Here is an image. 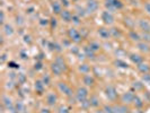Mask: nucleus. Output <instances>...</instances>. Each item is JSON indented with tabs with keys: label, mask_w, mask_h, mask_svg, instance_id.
Wrapping results in <instances>:
<instances>
[{
	"label": "nucleus",
	"mask_w": 150,
	"mask_h": 113,
	"mask_svg": "<svg viewBox=\"0 0 150 113\" xmlns=\"http://www.w3.org/2000/svg\"><path fill=\"white\" fill-rule=\"evenodd\" d=\"M72 23H75L76 25L80 24V16H78V15H73V17H72Z\"/></svg>",
	"instance_id": "nucleus-37"
},
{
	"label": "nucleus",
	"mask_w": 150,
	"mask_h": 113,
	"mask_svg": "<svg viewBox=\"0 0 150 113\" xmlns=\"http://www.w3.org/2000/svg\"><path fill=\"white\" fill-rule=\"evenodd\" d=\"M44 89H45V85H44V83L42 81H35V90H36V93L39 94V95H42L43 93H44Z\"/></svg>",
	"instance_id": "nucleus-15"
},
{
	"label": "nucleus",
	"mask_w": 150,
	"mask_h": 113,
	"mask_svg": "<svg viewBox=\"0 0 150 113\" xmlns=\"http://www.w3.org/2000/svg\"><path fill=\"white\" fill-rule=\"evenodd\" d=\"M52 10L54 14H61L62 13V5L59 1H53L52 2Z\"/></svg>",
	"instance_id": "nucleus-17"
},
{
	"label": "nucleus",
	"mask_w": 150,
	"mask_h": 113,
	"mask_svg": "<svg viewBox=\"0 0 150 113\" xmlns=\"http://www.w3.org/2000/svg\"><path fill=\"white\" fill-rule=\"evenodd\" d=\"M105 7H106V10L108 11H114V10L123 8V4L121 2V0H106Z\"/></svg>",
	"instance_id": "nucleus-1"
},
{
	"label": "nucleus",
	"mask_w": 150,
	"mask_h": 113,
	"mask_svg": "<svg viewBox=\"0 0 150 113\" xmlns=\"http://www.w3.org/2000/svg\"><path fill=\"white\" fill-rule=\"evenodd\" d=\"M137 67H138V70H139L142 75H143V73H150V66L147 65V64H144V62H142V64H140V65H138Z\"/></svg>",
	"instance_id": "nucleus-18"
},
{
	"label": "nucleus",
	"mask_w": 150,
	"mask_h": 113,
	"mask_svg": "<svg viewBox=\"0 0 150 113\" xmlns=\"http://www.w3.org/2000/svg\"><path fill=\"white\" fill-rule=\"evenodd\" d=\"M8 67H9V68H19V66L17 65L16 62H14V61L8 62Z\"/></svg>",
	"instance_id": "nucleus-39"
},
{
	"label": "nucleus",
	"mask_w": 150,
	"mask_h": 113,
	"mask_svg": "<svg viewBox=\"0 0 150 113\" xmlns=\"http://www.w3.org/2000/svg\"><path fill=\"white\" fill-rule=\"evenodd\" d=\"M129 37L132 41H134V42H139V41L141 40V36L138 33H135V31H133V30H131L129 32Z\"/></svg>",
	"instance_id": "nucleus-23"
},
{
	"label": "nucleus",
	"mask_w": 150,
	"mask_h": 113,
	"mask_svg": "<svg viewBox=\"0 0 150 113\" xmlns=\"http://www.w3.org/2000/svg\"><path fill=\"white\" fill-rule=\"evenodd\" d=\"M95 113H105V111L104 110H98V111H96Z\"/></svg>",
	"instance_id": "nucleus-47"
},
{
	"label": "nucleus",
	"mask_w": 150,
	"mask_h": 113,
	"mask_svg": "<svg viewBox=\"0 0 150 113\" xmlns=\"http://www.w3.org/2000/svg\"><path fill=\"white\" fill-rule=\"evenodd\" d=\"M104 111H105V113H114L113 106H111V105H105L104 106Z\"/></svg>",
	"instance_id": "nucleus-36"
},
{
	"label": "nucleus",
	"mask_w": 150,
	"mask_h": 113,
	"mask_svg": "<svg viewBox=\"0 0 150 113\" xmlns=\"http://www.w3.org/2000/svg\"><path fill=\"white\" fill-rule=\"evenodd\" d=\"M111 31V35H113V36H121V31L118 30V28H116V27H113L112 30H110Z\"/></svg>",
	"instance_id": "nucleus-31"
},
{
	"label": "nucleus",
	"mask_w": 150,
	"mask_h": 113,
	"mask_svg": "<svg viewBox=\"0 0 150 113\" xmlns=\"http://www.w3.org/2000/svg\"><path fill=\"white\" fill-rule=\"evenodd\" d=\"M135 96H137V95H135L134 93H132V92H126V93H124V94L122 95V102H123V103H126V104L133 103Z\"/></svg>",
	"instance_id": "nucleus-8"
},
{
	"label": "nucleus",
	"mask_w": 150,
	"mask_h": 113,
	"mask_svg": "<svg viewBox=\"0 0 150 113\" xmlns=\"http://www.w3.org/2000/svg\"><path fill=\"white\" fill-rule=\"evenodd\" d=\"M42 68H43V65H42V62H41V61H39V62H36V64H35V69H36V70H41Z\"/></svg>",
	"instance_id": "nucleus-40"
},
{
	"label": "nucleus",
	"mask_w": 150,
	"mask_h": 113,
	"mask_svg": "<svg viewBox=\"0 0 150 113\" xmlns=\"http://www.w3.org/2000/svg\"><path fill=\"white\" fill-rule=\"evenodd\" d=\"M39 113H51V112H50V110H49V109H42Z\"/></svg>",
	"instance_id": "nucleus-44"
},
{
	"label": "nucleus",
	"mask_w": 150,
	"mask_h": 113,
	"mask_svg": "<svg viewBox=\"0 0 150 113\" xmlns=\"http://www.w3.org/2000/svg\"><path fill=\"white\" fill-rule=\"evenodd\" d=\"M42 81L44 83V85H45V86L50 85V83H51V78H50V76H49V75H44V76H43V78H42Z\"/></svg>",
	"instance_id": "nucleus-35"
},
{
	"label": "nucleus",
	"mask_w": 150,
	"mask_h": 113,
	"mask_svg": "<svg viewBox=\"0 0 150 113\" xmlns=\"http://www.w3.org/2000/svg\"><path fill=\"white\" fill-rule=\"evenodd\" d=\"M58 113H70V110H69V107H68V106L62 105V106H60V107H59Z\"/></svg>",
	"instance_id": "nucleus-34"
},
{
	"label": "nucleus",
	"mask_w": 150,
	"mask_h": 113,
	"mask_svg": "<svg viewBox=\"0 0 150 113\" xmlns=\"http://www.w3.org/2000/svg\"><path fill=\"white\" fill-rule=\"evenodd\" d=\"M144 10L147 11L148 15H150V1H148V2L144 4Z\"/></svg>",
	"instance_id": "nucleus-38"
},
{
	"label": "nucleus",
	"mask_w": 150,
	"mask_h": 113,
	"mask_svg": "<svg viewBox=\"0 0 150 113\" xmlns=\"http://www.w3.org/2000/svg\"><path fill=\"white\" fill-rule=\"evenodd\" d=\"M142 37H143L144 41H150V34L149 33H144V34L142 35Z\"/></svg>",
	"instance_id": "nucleus-41"
},
{
	"label": "nucleus",
	"mask_w": 150,
	"mask_h": 113,
	"mask_svg": "<svg viewBox=\"0 0 150 113\" xmlns=\"http://www.w3.org/2000/svg\"><path fill=\"white\" fill-rule=\"evenodd\" d=\"M133 103H134V105H135L137 107H142V106H143V102H142V100L138 96V95H137V96H135V98H134Z\"/></svg>",
	"instance_id": "nucleus-30"
},
{
	"label": "nucleus",
	"mask_w": 150,
	"mask_h": 113,
	"mask_svg": "<svg viewBox=\"0 0 150 113\" xmlns=\"http://www.w3.org/2000/svg\"><path fill=\"white\" fill-rule=\"evenodd\" d=\"M89 103H90V106L96 107V106H98V105H99V101H98L97 96H92L90 97V100H89Z\"/></svg>",
	"instance_id": "nucleus-29"
},
{
	"label": "nucleus",
	"mask_w": 150,
	"mask_h": 113,
	"mask_svg": "<svg viewBox=\"0 0 150 113\" xmlns=\"http://www.w3.org/2000/svg\"><path fill=\"white\" fill-rule=\"evenodd\" d=\"M138 49H139L141 52H144V53L150 52L149 44H148V43H146V42H138Z\"/></svg>",
	"instance_id": "nucleus-19"
},
{
	"label": "nucleus",
	"mask_w": 150,
	"mask_h": 113,
	"mask_svg": "<svg viewBox=\"0 0 150 113\" xmlns=\"http://www.w3.org/2000/svg\"><path fill=\"white\" fill-rule=\"evenodd\" d=\"M102 20L105 25H112L114 23V16L112 14V11L105 10L102 13Z\"/></svg>",
	"instance_id": "nucleus-5"
},
{
	"label": "nucleus",
	"mask_w": 150,
	"mask_h": 113,
	"mask_svg": "<svg viewBox=\"0 0 150 113\" xmlns=\"http://www.w3.org/2000/svg\"><path fill=\"white\" fill-rule=\"evenodd\" d=\"M58 87H59V89L62 92L64 95H67L68 97L72 96V89L70 88V86H69L68 84H65V83H63V81H60V83L58 84Z\"/></svg>",
	"instance_id": "nucleus-7"
},
{
	"label": "nucleus",
	"mask_w": 150,
	"mask_h": 113,
	"mask_svg": "<svg viewBox=\"0 0 150 113\" xmlns=\"http://www.w3.org/2000/svg\"><path fill=\"white\" fill-rule=\"evenodd\" d=\"M98 35H99V37L103 39V40H107V39H110V36H111V31L107 30V28L101 27V28L98 30Z\"/></svg>",
	"instance_id": "nucleus-13"
},
{
	"label": "nucleus",
	"mask_w": 150,
	"mask_h": 113,
	"mask_svg": "<svg viewBox=\"0 0 150 113\" xmlns=\"http://www.w3.org/2000/svg\"><path fill=\"white\" fill-rule=\"evenodd\" d=\"M129 58H130V60H131L133 64H135L137 66L143 62V56H141L140 54H138V53H131Z\"/></svg>",
	"instance_id": "nucleus-11"
},
{
	"label": "nucleus",
	"mask_w": 150,
	"mask_h": 113,
	"mask_svg": "<svg viewBox=\"0 0 150 113\" xmlns=\"http://www.w3.org/2000/svg\"><path fill=\"white\" fill-rule=\"evenodd\" d=\"M60 16H61V18H62L65 23H70V22H72V17H73V15L71 14L69 10L65 9V10H62V13L60 14Z\"/></svg>",
	"instance_id": "nucleus-14"
},
{
	"label": "nucleus",
	"mask_w": 150,
	"mask_h": 113,
	"mask_svg": "<svg viewBox=\"0 0 150 113\" xmlns=\"http://www.w3.org/2000/svg\"><path fill=\"white\" fill-rule=\"evenodd\" d=\"M39 24H41V25H47V24H49V20H46V19H41Z\"/></svg>",
	"instance_id": "nucleus-43"
},
{
	"label": "nucleus",
	"mask_w": 150,
	"mask_h": 113,
	"mask_svg": "<svg viewBox=\"0 0 150 113\" xmlns=\"http://www.w3.org/2000/svg\"><path fill=\"white\" fill-rule=\"evenodd\" d=\"M146 96L148 98V101L150 102V92H146Z\"/></svg>",
	"instance_id": "nucleus-46"
},
{
	"label": "nucleus",
	"mask_w": 150,
	"mask_h": 113,
	"mask_svg": "<svg viewBox=\"0 0 150 113\" xmlns=\"http://www.w3.org/2000/svg\"><path fill=\"white\" fill-rule=\"evenodd\" d=\"M139 27L143 33H150V22L148 19H140Z\"/></svg>",
	"instance_id": "nucleus-9"
},
{
	"label": "nucleus",
	"mask_w": 150,
	"mask_h": 113,
	"mask_svg": "<svg viewBox=\"0 0 150 113\" xmlns=\"http://www.w3.org/2000/svg\"><path fill=\"white\" fill-rule=\"evenodd\" d=\"M4 32H5V34H6L7 36H11V35L14 34V28H13L11 25L6 24V25H4Z\"/></svg>",
	"instance_id": "nucleus-24"
},
{
	"label": "nucleus",
	"mask_w": 150,
	"mask_h": 113,
	"mask_svg": "<svg viewBox=\"0 0 150 113\" xmlns=\"http://www.w3.org/2000/svg\"><path fill=\"white\" fill-rule=\"evenodd\" d=\"M2 101H4V105H5L7 109H9V110H14V104H13V101H11L10 97L4 96Z\"/></svg>",
	"instance_id": "nucleus-21"
},
{
	"label": "nucleus",
	"mask_w": 150,
	"mask_h": 113,
	"mask_svg": "<svg viewBox=\"0 0 150 113\" xmlns=\"http://www.w3.org/2000/svg\"><path fill=\"white\" fill-rule=\"evenodd\" d=\"M77 14H78V16L82 17L86 15L87 11H86V9H84V8H81V7H79V6H77Z\"/></svg>",
	"instance_id": "nucleus-33"
},
{
	"label": "nucleus",
	"mask_w": 150,
	"mask_h": 113,
	"mask_svg": "<svg viewBox=\"0 0 150 113\" xmlns=\"http://www.w3.org/2000/svg\"><path fill=\"white\" fill-rule=\"evenodd\" d=\"M142 81L147 85H150V73H143L142 75Z\"/></svg>",
	"instance_id": "nucleus-32"
},
{
	"label": "nucleus",
	"mask_w": 150,
	"mask_h": 113,
	"mask_svg": "<svg viewBox=\"0 0 150 113\" xmlns=\"http://www.w3.org/2000/svg\"><path fill=\"white\" fill-rule=\"evenodd\" d=\"M68 36H69V39H70L72 42H75V43H79V42H81V40H82L81 33L79 32L78 30H76V28H69V31H68Z\"/></svg>",
	"instance_id": "nucleus-3"
},
{
	"label": "nucleus",
	"mask_w": 150,
	"mask_h": 113,
	"mask_svg": "<svg viewBox=\"0 0 150 113\" xmlns=\"http://www.w3.org/2000/svg\"><path fill=\"white\" fill-rule=\"evenodd\" d=\"M62 2H61V5H63L64 7H69L70 6V4H69V0H61Z\"/></svg>",
	"instance_id": "nucleus-42"
},
{
	"label": "nucleus",
	"mask_w": 150,
	"mask_h": 113,
	"mask_svg": "<svg viewBox=\"0 0 150 113\" xmlns=\"http://www.w3.org/2000/svg\"><path fill=\"white\" fill-rule=\"evenodd\" d=\"M54 61L58 64V65L60 66L61 68H62L63 70H65V69H67V67H65V62H64V60H63L62 56H56V59H55Z\"/></svg>",
	"instance_id": "nucleus-27"
},
{
	"label": "nucleus",
	"mask_w": 150,
	"mask_h": 113,
	"mask_svg": "<svg viewBox=\"0 0 150 113\" xmlns=\"http://www.w3.org/2000/svg\"><path fill=\"white\" fill-rule=\"evenodd\" d=\"M105 95L108 98V101L115 102V101L118 100V90H116V88H115L114 86L108 85V86H106V88H105Z\"/></svg>",
	"instance_id": "nucleus-2"
},
{
	"label": "nucleus",
	"mask_w": 150,
	"mask_h": 113,
	"mask_svg": "<svg viewBox=\"0 0 150 113\" xmlns=\"http://www.w3.org/2000/svg\"><path fill=\"white\" fill-rule=\"evenodd\" d=\"M95 53H96V52H94L89 47H85V48H84V54H85V56H87V58H89V59H94Z\"/></svg>",
	"instance_id": "nucleus-22"
},
{
	"label": "nucleus",
	"mask_w": 150,
	"mask_h": 113,
	"mask_svg": "<svg viewBox=\"0 0 150 113\" xmlns=\"http://www.w3.org/2000/svg\"><path fill=\"white\" fill-rule=\"evenodd\" d=\"M79 71L86 75V73H88L90 71V67L88 65H86V64H82V65H80V67H79Z\"/></svg>",
	"instance_id": "nucleus-28"
},
{
	"label": "nucleus",
	"mask_w": 150,
	"mask_h": 113,
	"mask_svg": "<svg viewBox=\"0 0 150 113\" xmlns=\"http://www.w3.org/2000/svg\"><path fill=\"white\" fill-rule=\"evenodd\" d=\"M98 7H99V5H98V2L96 0H88L86 5L87 14H94L95 11H97Z\"/></svg>",
	"instance_id": "nucleus-6"
},
{
	"label": "nucleus",
	"mask_w": 150,
	"mask_h": 113,
	"mask_svg": "<svg viewBox=\"0 0 150 113\" xmlns=\"http://www.w3.org/2000/svg\"><path fill=\"white\" fill-rule=\"evenodd\" d=\"M87 97H88V89L86 87H79L76 92V98L79 103H82L87 101Z\"/></svg>",
	"instance_id": "nucleus-4"
},
{
	"label": "nucleus",
	"mask_w": 150,
	"mask_h": 113,
	"mask_svg": "<svg viewBox=\"0 0 150 113\" xmlns=\"http://www.w3.org/2000/svg\"><path fill=\"white\" fill-rule=\"evenodd\" d=\"M88 47L92 49L94 52H97V51H99V49H101V44H99V43H97V42H95V41H93V42H90V43H89V45H88Z\"/></svg>",
	"instance_id": "nucleus-26"
},
{
	"label": "nucleus",
	"mask_w": 150,
	"mask_h": 113,
	"mask_svg": "<svg viewBox=\"0 0 150 113\" xmlns=\"http://www.w3.org/2000/svg\"><path fill=\"white\" fill-rule=\"evenodd\" d=\"M72 1H79V0H72Z\"/></svg>",
	"instance_id": "nucleus-48"
},
{
	"label": "nucleus",
	"mask_w": 150,
	"mask_h": 113,
	"mask_svg": "<svg viewBox=\"0 0 150 113\" xmlns=\"http://www.w3.org/2000/svg\"><path fill=\"white\" fill-rule=\"evenodd\" d=\"M114 65L116 66L118 68H122V69H127V68H129V65L126 64L125 61L121 60V59H118V60H115Z\"/></svg>",
	"instance_id": "nucleus-25"
},
{
	"label": "nucleus",
	"mask_w": 150,
	"mask_h": 113,
	"mask_svg": "<svg viewBox=\"0 0 150 113\" xmlns=\"http://www.w3.org/2000/svg\"><path fill=\"white\" fill-rule=\"evenodd\" d=\"M82 81H84V84L86 85V86H94L95 84V79L94 77L92 76V75H88V73H86L85 76H84V78H82Z\"/></svg>",
	"instance_id": "nucleus-16"
},
{
	"label": "nucleus",
	"mask_w": 150,
	"mask_h": 113,
	"mask_svg": "<svg viewBox=\"0 0 150 113\" xmlns=\"http://www.w3.org/2000/svg\"><path fill=\"white\" fill-rule=\"evenodd\" d=\"M4 19H5V14L4 11H1V23H4Z\"/></svg>",
	"instance_id": "nucleus-45"
},
{
	"label": "nucleus",
	"mask_w": 150,
	"mask_h": 113,
	"mask_svg": "<svg viewBox=\"0 0 150 113\" xmlns=\"http://www.w3.org/2000/svg\"><path fill=\"white\" fill-rule=\"evenodd\" d=\"M51 71H52V73H54L55 76H60L64 70H63L62 68L54 61V62L51 64Z\"/></svg>",
	"instance_id": "nucleus-12"
},
{
	"label": "nucleus",
	"mask_w": 150,
	"mask_h": 113,
	"mask_svg": "<svg viewBox=\"0 0 150 113\" xmlns=\"http://www.w3.org/2000/svg\"><path fill=\"white\" fill-rule=\"evenodd\" d=\"M113 110H114V113H129V109L125 105H114Z\"/></svg>",
	"instance_id": "nucleus-20"
},
{
	"label": "nucleus",
	"mask_w": 150,
	"mask_h": 113,
	"mask_svg": "<svg viewBox=\"0 0 150 113\" xmlns=\"http://www.w3.org/2000/svg\"><path fill=\"white\" fill-rule=\"evenodd\" d=\"M56 101H58V96L54 93H49L46 96V103L50 106H54L56 104Z\"/></svg>",
	"instance_id": "nucleus-10"
}]
</instances>
